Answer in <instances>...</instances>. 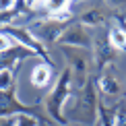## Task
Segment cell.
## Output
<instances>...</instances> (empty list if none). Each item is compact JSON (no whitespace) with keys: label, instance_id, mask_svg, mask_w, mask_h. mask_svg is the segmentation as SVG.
Returning <instances> with one entry per match:
<instances>
[{"label":"cell","instance_id":"4fadbf2b","mask_svg":"<svg viewBox=\"0 0 126 126\" xmlns=\"http://www.w3.org/2000/svg\"><path fill=\"white\" fill-rule=\"evenodd\" d=\"M41 122L37 120V116H31V114H19L15 116V126H39Z\"/></svg>","mask_w":126,"mask_h":126},{"label":"cell","instance_id":"30bf717a","mask_svg":"<svg viewBox=\"0 0 126 126\" xmlns=\"http://www.w3.org/2000/svg\"><path fill=\"white\" fill-rule=\"evenodd\" d=\"M108 41L114 50H126V33L122 31L120 25H114L110 27V33H108Z\"/></svg>","mask_w":126,"mask_h":126},{"label":"cell","instance_id":"52a82bcc","mask_svg":"<svg viewBox=\"0 0 126 126\" xmlns=\"http://www.w3.org/2000/svg\"><path fill=\"white\" fill-rule=\"evenodd\" d=\"M29 81L37 91L48 93L50 81H52V66L50 64H37L29 70Z\"/></svg>","mask_w":126,"mask_h":126},{"label":"cell","instance_id":"7a4b0ae2","mask_svg":"<svg viewBox=\"0 0 126 126\" xmlns=\"http://www.w3.org/2000/svg\"><path fill=\"white\" fill-rule=\"evenodd\" d=\"M70 89H72L70 70H64L58 77V81L50 87V91L46 93V97H44L46 112H48L58 124H62V126H64V122H66V118H64V106L68 103V99H70V95H72Z\"/></svg>","mask_w":126,"mask_h":126},{"label":"cell","instance_id":"7c38bea8","mask_svg":"<svg viewBox=\"0 0 126 126\" xmlns=\"http://www.w3.org/2000/svg\"><path fill=\"white\" fill-rule=\"evenodd\" d=\"M17 77H15L13 68H2L0 70V91H13Z\"/></svg>","mask_w":126,"mask_h":126},{"label":"cell","instance_id":"2e32d148","mask_svg":"<svg viewBox=\"0 0 126 126\" xmlns=\"http://www.w3.org/2000/svg\"><path fill=\"white\" fill-rule=\"evenodd\" d=\"M0 126H15V116H8V118H0Z\"/></svg>","mask_w":126,"mask_h":126},{"label":"cell","instance_id":"ba28073f","mask_svg":"<svg viewBox=\"0 0 126 126\" xmlns=\"http://www.w3.org/2000/svg\"><path fill=\"white\" fill-rule=\"evenodd\" d=\"M97 87H99V91H101L103 95H108V97H118L120 91H122L120 81H118L116 77H112V75H101Z\"/></svg>","mask_w":126,"mask_h":126},{"label":"cell","instance_id":"5bb4252c","mask_svg":"<svg viewBox=\"0 0 126 126\" xmlns=\"http://www.w3.org/2000/svg\"><path fill=\"white\" fill-rule=\"evenodd\" d=\"M114 126H126V101L114 110Z\"/></svg>","mask_w":126,"mask_h":126},{"label":"cell","instance_id":"9c48e42d","mask_svg":"<svg viewBox=\"0 0 126 126\" xmlns=\"http://www.w3.org/2000/svg\"><path fill=\"white\" fill-rule=\"evenodd\" d=\"M103 21H106L103 8H91L81 15V25H85V27H95V25H101Z\"/></svg>","mask_w":126,"mask_h":126},{"label":"cell","instance_id":"9a60e30c","mask_svg":"<svg viewBox=\"0 0 126 126\" xmlns=\"http://www.w3.org/2000/svg\"><path fill=\"white\" fill-rule=\"evenodd\" d=\"M10 50H13V39H10L4 31H0V56H4Z\"/></svg>","mask_w":126,"mask_h":126},{"label":"cell","instance_id":"277c9868","mask_svg":"<svg viewBox=\"0 0 126 126\" xmlns=\"http://www.w3.org/2000/svg\"><path fill=\"white\" fill-rule=\"evenodd\" d=\"M58 44L66 46V48H75V50H91L93 48V35L89 33V29L85 25L72 23V25H66V29L60 35Z\"/></svg>","mask_w":126,"mask_h":126},{"label":"cell","instance_id":"e0dca14e","mask_svg":"<svg viewBox=\"0 0 126 126\" xmlns=\"http://www.w3.org/2000/svg\"><path fill=\"white\" fill-rule=\"evenodd\" d=\"M64 126H79V124H75V122H70V124H64Z\"/></svg>","mask_w":126,"mask_h":126},{"label":"cell","instance_id":"8992f818","mask_svg":"<svg viewBox=\"0 0 126 126\" xmlns=\"http://www.w3.org/2000/svg\"><path fill=\"white\" fill-rule=\"evenodd\" d=\"M19 114H27V106L19 101L15 89L13 91H0V118L19 116Z\"/></svg>","mask_w":126,"mask_h":126},{"label":"cell","instance_id":"3957f363","mask_svg":"<svg viewBox=\"0 0 126 126\" xmlns=\"http://www.w3.org/2000/svg\"><path fill=\"white\" fill-rule=\"evenodd\" d=\"M66 25L64 23H58L52 17H46V19H35L33 23L27 27V31L33 35L35 41L39 44H52V41H58L60 35L64 33Z\"/></svg>","mask_w":126,"mask_h":126},{"label":"cell","instance_id":"5b68a950","mask_svg":"<svg viewBox=\"0 0 126 126\" xmlns=\"http://www.w3.org/2000/svg\"><path fill=\"white\" fill-rule=\"evenodd\" d=\"M2 31L8 35L10 39H13V44L17 41V44H21V48L35 52V54L41 56V58H48V56H46V52H44V48H41V44L33 39V35L27 31V27H15V25H8V27H4Z\"/></svg>","mask_w":126,"mask_h":126},{"label":"cell","instance_id":"6da1fadb","mask_svg":"<svg viewBox=\"0 0 126 126\" xmlns=\"http://www.w3.org/2000/svg\"><path fill=\"white\" fill-rule=\"evenodd\" d=\"M64 118H72L79 126H91L99 120V97L93 83H85L79 95H70L64 106Z\"/></svg>","mask_w":126,"mask_h":126},{"label":"cell","instance_id":"8fae6325","mask_svg":"<svg viewBox=\"0 0 126 126\" xmlns=\"http://www.w3.org/2000/svg\"><path fill=\"white\" fill-rule=\"evenodd\" d=\"M95 46V56L99 62H108V60H114V56H116V52H114V48L110 46V41H97Z\"/></svg>","mask_w":126,"mask_h":126}]
</instances>
